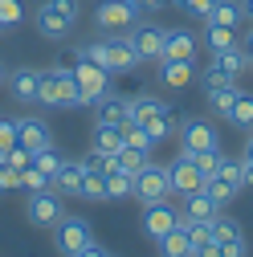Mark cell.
Instances as JSON below:
<instances>
[{
	"label": "cell",
	"mask_w": 253,
	"mask_h": 257,
	"mask_svg": "<svg viewBox=\"0 0 253 257\" xmlns=\"http://www.w3.org/2000/svg\"><path fill=\"white\" fill-rule=\"evenodd\" d=\"M168 180H172V192H176V196H192V192H204V176H200L192 164H188L184 155L168 168Z\"/></svg>",
	"instance_id": "9a60e30c"
},
{
	"label": "cell",
	"mask_w": 253,
	"mask_h": 257,
	"mask_svg": "<svg viewBox=\"0 0 253 257\" xmlns=\"http://www.w3.org/2000/svg\"><path fill=\"white\" fill-rule=\"evenodd\" d=\"M212 61H216V66L225 70V74L241 78V74H249V66H253V53L237 41V45H229V49H216V53H212Z\"/></svg>",
	"instance_id": "d6986e66"
},
{
	"label": "cell",
	"mask_w": 253,
	"mask_h": 257,
	"mask_svg": "<svg viewBox=\"0 0 253 257\" xmlns=\"http://www.w3.org/2000/svg\"><path fill=\"white\" fill-rule=\"evenodd\" d=\"M208 233H212V241H216V245H225V241H237V237H245V233H241V224H237L233 216H225V212H216V216L208 220Z\"/></svg>",
	"instance_id": "4316f807"
},
{
	"label": "cell",
	"mask_w": 253,
	"mask_h": 257,
	"mask_svg": "<svg viewBox=\"0 0 253 257\" xmlns=\"http://www.w3.org/2000/svg\"><path fill=\"white\" fill-rule=\"evenodd\" d=\"M131 118L151 135V143H164V139H172L180 131L176 106L164 102V98H155V94H139V98H131Z\"/></svg>",
	"instance_id": "6da1fadb"
},
{
	"label": "cell",
	"mask_w": 253,
	"mask_h": 257,
	"mask_svg": "<svg viewBox=\"0 0 253 257\" xmlns=\"http://www.w3.org/2000/svg\"><path fill=\"white\" fill-rule=\"evenodd\" d=\"M122 196H131V172L110 168L106 172V200H122Z\"/></svg>",
	"instance_id": "4dcf8cb0"
},
{
	"label": "cell",
	"mask_w": 253,
	"mask_h": 257,
	"mask_svg": "<svg viewBox=\"0 0 253 257\" xmlns=\"http://www.w3.org/2000/svg\"><path fill=\"white\" fill-rule=\"evenodd\" d=\"M82 180H86L82 159H61L57 172H53V192H61V196H82Z\"/></svg>",
	"instance_id": "4fadbf2b"
},
{
	"label": "cell",
	"mask_w": 253,
	"mask_h": 257,
	"mask_svg": "<svg viewBox=\"0 0 253 257\" xmlns=\"http://www.w3.org/2000/svg\"><path fill=\"white\" fill-rule=\"evenodd\" d=\"M57 164H61V151H57L53 143H45V147H37V151H33V168H41V172H49V176H53V172H57Z\"/></svg>",
	"instance_id": "d590c367"
},
{
	"label": "cell",
	"mask_w": 253,
	"mask_h": 257,
	"mask_svg": "<svg viewBox=\"0 0 253 257\" xmlns=\"http://www.w3.org/2000/svg\"><path fill=\"white\" fill-rule=\"evenodd\" d=\"M82 164H86V172H110V168H118V164H114V155L102 151V147H90V151L82 155Z\"/></svg>",
	"instance_id": "e575fe53"
},
{
	"label": "cell",
	"mask_w": 253,
	"mask_h": 257,
	"mask_svg": "<svg viewBox=\"0 0 253 257\" xmlns=\"http://www.w3.org/2000/svg\"><path fill=\"white\" fill-rule=\"evenodd\" d=\"M241 45H245V49H249V53H253V21H249V37H245V41H241Z\"/></svg>",
	"instance_id": "f907efd6"
},
{
	"label": "cell",
	"mask_w": 253,
	"mask_h": 257,
	"mask_svg": "<svg viewBox=\"0 0 253 257\" xmlns=\"http://www.w3.org/2000/svg\"><path fill=\"white\" fill-rule=\"evenodd\" d=\"M25 17V5L21 0H0V29H17Z\"/></svg>",
	"instance_id": "f35d334b"
},
{
	"label": "cell",
	"mask_w": 253,
	"mask_h": 257,
	"mask_svg": "<svg viewBox=\"0 0 253 257\" xmlns=\"http://www.w3.org/2000/svg\"><path fill=\"white\" fill-rule=\"evenodd\" d=\"M9 82V70H5V61H0V86H5Z\"/></svg>",
	"instance_id": "f5cc1de1"
},
{
	"label": "cell",
	"mask_w": 253,
	"mask_h": 257,
	"mask_svg": "<svg viewBox=\"0 0 253 257\" xmlns=\"http://www.w3.org/2000/svg\"><path fill=\"white\" fill-rule=\"evenodd\" d=\"M192 257H220V245H216V241H204V245H192Z\"/></svg>",
	"instance_id": "f6af8a7d"
},
{
	"label": "cell",
	"mask_w": 253,
	"mask_h": 257,
	"mask_svg": "<svg viewBox=\"0 0 253 257\" xmlns=\"http://www.w3.org/2000/svg\"><path fill=\"white\" fill-rule=\"evenodd\" d=\"M13 143H17V126H13V118H0V147L9 151Z\"/></svg>",
	"instance_id": "7bdbcfd3"
},
{
	"label": "cell",
	"mask_w": 253,
	"mask_h": 257,
	"mask_svg": "<svg viewBox=\"0 0 253 257\" xmlns=\"http://www.w3.org/2000/svg\"><path fill=\"white\" fill-rule=\"evenodd\" d=\"M204 192L216 200V208H229V204L241 196V188H237V184H229V180H220V176H208V180H204Z\"/></svg>",
	"instance_id": "484cf974"
},
{
	"label": "cell",
	"mask_w": 253,
	"mask_h": 257,
	"mask_svg": "<svg viewBox=\"0 0 253 257\" xmlns=\"http://www.w3.org/2000/svg\"><path fill=\"white\" fill-rule=\"evenodd\" d=\"M160 257H192V241H188V229L176 224L172 233L160 237Z\"/></svg>",
	"instance_id": "7402d4cb"
},
{
	"label": "cell",
	"mask_w": 253,
	"mask_h": 257,
	"mask_svg": "<svg viewBox=\"0 0 253 257\" xmlns=\"http://www.w3.org/2000/svg\"><path fill=\"white\" fill-rule=\"evenodd\" d=\"M131 196H139L143 204H151V200H168V196H172L168 168H160V164H147L143 172H135V176H131Z\"/></svg>",
	"instance_id": "52a82bcc"
},
{
	"label": "cell",
	"mask_w": 253,
	"mask_h": 257,
	"mask_svg": "<svg viewBox=\"0 0 253 257\" xmlns=\"http://www.w3.org/2000/svg\"><path fill=\"white\" fill-rule=\"evenodd\" d=\"M9 90H13V98H17L21 106L37 102V90H41V70H29V66L13 70V74H9Z\"/></svg>",
	"instance_id": "ac0fdd59"
},
{
	"label": "cell",
	"mask_w": 253,
	"mask_h": 257,
	"mask_svg": "<svg viewBox=\"0 0 253 257\" xmlns=\"http://www.w3.org/2000/svg\"><path fill=\"white\" fill-rule=\"evenodd\" d=\"M241 37H237V29H229V25H204V45L216 53V49H229V45H237Z\"/></svg>",
	"instance_id": "f1b7e54d"
},
{
	"label": "cell",
	"mask_w": 253,
	"mask_h": 257,
	"mask_svg": "<svg viewBox=\"0 0 253 257\" xmlns=\"http://www.w3.org/2000/svg\"><path fill=\"white\" fill-rule=\"evenodd\" d=\"M237 131H253V94H237V102H233V110L225 114Z\"/></svg>",
	"instance_id": "83f0119b"
},
{
	"label": "cell",
	"mask_w": 253,
	"mask_h": 257,
	"mask_svg": "<svg viewBox=\"0 0 253 257\" xmlns=\"http://www.w3.org/2000/svg\"><path fill=\"white\" fill-rule=\"evenodd\" d=\"M5 164H9V168H17V172H25L29 164H33V151L21 147V143H13V147L5 151Z\"/></svg>",
	"instance_id": "60d3db41"
},
{
	"label": "cell",
	"mask_w": 253,
	"mask_h": 257,
	"mask_svg": "<svg viewBox=\"0 0 253 257\" xmlns=\"http://www.w3.org/2000/svg\"><path fill=\"white\" fill-rule=\"evenodd\" d=\"M82 17V5L78 0H41L37 13H33V25L45 41H66L74 33V25Z\"/></svg>",
	"instance_id": "3957f363"
},
{
	"label": "cell",
	"mask_w": 253,
	"mask_h": 257,
	"mask_svg": "<svg viewBox=\"0 0 253 257\" xmlns=\"http://www.w3.org/2000/svg\"><path fill=\"white\" fill-rule=\"evenodd\" d=\"M82 200H106V172H86Z\"/></svg>",
	"instance_id": "836d02e7"
},
{
	"label": "cell",
	"mask_w": 253,
	"mask_h": 257,
	"mask_svg": "<svg viewBox=\"0 0 253 257\" xmlns=\"http://www.w3.org/2000/svg\"><path fill=\"white\" fill-rule=\"evenodd\" d=\"M74 257H110V253H106V249H102L98 241H90V245H86V249H78Z\"/></svg>",
	"instance_id": "7dc6e473"
},
{
	"label": "cell",
	"mask_w": 253,
	"mask_h": 257,
	"mask_svg": "<svg viewBox=\"0 0 253 257\" xmlns=\"http://www.w3.org/2000/svg\"><path fill=\"white\" fill-rule=\"evenodd\" d=\"M249 70H253V66H249Z\"/></svg>",
	"instance_id": "11a10c76"
},
{
	"label": "cell",
	"mask_w": 253,
	"mask_h": 257,
	"mask_svg": "<svg viewBox=\"0 0 253 257\" xmlns=\"http://www.w3.org/2000/svg\"><path fill=\"white\" fill-rule=\"evenodd\" d=\"M13 126H17V143H21V147H29V151H37V147L53 143V135H49V126H45V118H33V114H21V118H13Z\"/></svg>",
	"instance_id": "5bb4252c"
},
{
	"label": "cell",
	"mask_w": 253,
	"mask_h": 257,
	"mask_svg": "<svg viewBox=\"0 0 253 257\" xmlns=\"http://www.w3.org/2000/svg\"><path fill=\"white\" fill-rule=\"evenodd\" d=\"M5 192H21V172L0 164V196H5Z\"/></svg>",
	"instance_id": "b9f144b4"
},
{
	"label": "cell",
	"mask_w": 253,
	"mask_h": 257,
	"mask_svg": "<svg viewBox=\"0 0 253 257\" xmlns=\"http://www.w3.org/2000/svg\"><path fill=\"white\" fill-rule=\"evenodd\" d=\"M196 33H188V29H168L164 37V61H196Z\"/></svg>",
	"instance_id": "2e32d148"
},
{
	"label": "cell",
	"mask_w": 253,
	"mask_h": 257,
	"mask_svg": "<svg viewBox=\"0 0 253 257\" xmlns=\"http://www.w3.org/2000/svg\"><path fill=\"white\" fill-rule=\"evenodd\" d=\"M220 208H216V200L208 196V192H192V196H184V212H180V224H188V220H212Z\"/></svg>",
	"instance_id": "44dd1931"
},
{
	"label": "cell",
	"mask_w": 253,
	"mask_h": 257,
	"mask_svg": "<svg viewBox=\"0 0 253 257\" xmlns=\"http://www.w3.org/2000/svg\"><path fill=\"white\" fill-rule=\"evenodd\" d=\"M90 241H94V233H90V224H86L82 216H61V220L53 224V245H57L61 257H74V253L86 249Z\"/></svg>",
	"instance_id": "9c48e42d"
},
{
	"label": "cell",
	"mask_w": 253,
	"mask_h": 257,
	"mask_svg": "<svg viewBox=\"0 0 253 257\" xmlns=\"http://www.w3.org/2000/svg\"><path fill=\"white\" fill-rule=\"evenodd\" d=\"M131 5H135L139 13H160V9L168 5V0H131Z\"/></svg>",
	"instance_id": "bcb514c9"
},
{
	"label": "cell",
	"mask_w": 253,
	"mask_h": 257,
	"mask_svg": "<svg viewBox=\"0 0 253 257\" xmlns=\"http://www.w3.org/2000/svg\"><path fill=\"white\" fill-rule=\"evenodd\" d=\"M180 5H184L188 13H196V17H204V13H208V5H212V0H180Z\"/></svg>",
	"instance_id": "c3c4849f"
},
{
	"label": "cell",
	"mask_w": 253,
	"mask_h": 257,
	"mask_svg": "<svg viewBox=\"0 0 253 257\" xmlns=\"http://www.w3.org/2000/svg\"><path fill=\"white\" fill-rule=\"evenodd\" d=\"M245 188H253V164H245Z\"/></svg>",
	"instance_id": "816d5d0a"
},
{
	"label": "cell",
	"mask_w": 253,
	"mask_h": 257,
	"mask_svg": "<svg viewBox=\"0 0 253 257\" xmlns=\"http://www.w3.org/2000/svg\"><path fill=\"white\" fill-rule=\"evenodd\" d=\"M180 151H204V147H220L216 139V126L208 118H184L180 122Z\"/></svg>",
	"instance_id": "8fae6325"
},
{
	"label": "cell",
	"mask_w": 253,
	"mask_h": 257,
	"mask_svg": "<svg viewBox=\"0 0 253 257\" xmlns=\"http://www.w3.org/2000/svg\"><path fill=\"white\" fill-rule=\"evenodd\" d=\"M184 159H188V164H192L204 180L208 176H216V168H220V159H225V151H220V147H204V151H180Z\"/></svg>",
	"instance_id": "603a6c76"
},
{
	"label": "cell",
	"mask_w": 253,
	"mask_h": 257,
	"mask_svg": "<svg viewBox=\"0 0 253 257\" xmlns=\"http://www.w3.org/2000/svg\"><path fill=\"white\" fill-rule=\"evenodd\" d=\"M216 176H220V180H229V184H237V188L245 192V164H241V159H220Z\"/></svg>",
	"instance_id": "8d00e7d4"
},
{
	"label": "cell",
	"mask_w": 253,
	"mask_h": 257,
	"mask_svg": "<svg viewBox=\"0 0 253 257\" xmlns=\"http://www.w3.org/2000/svg\"><path fill=\"white\" fill-rule=\"evenodd\" d=\"M86 53L98 61L102 70H110V74H131L135 66H143L139 53H135V45H131V33H106L98 41H90Z\"/></svg>",
	"instance_id": "277c9868"
},
{
	"label": "cell",
	"mask_w": 253,
	"mask_h": 257,
	"mask_svg": "<svg viewBox=\"0 0 253 257\" xmlns=\"http://www.w3.org/2000/svg\"><path fill=\"white\" fill-rule=\"evenodd\" d=\"M61 66H70V74L78 82V94H82V106H94L110 90V70H102L86 49H70L66 57H61Z\"/></svg>",
	"instance_id": "7a4b0ae2"
},
{
	"label": "cell",
	"mask_w": 253,
	"mask_h": 257,
	"mask_svg": "<svg viewBox=\"0 0 253 257\" xmlns=\"http://www.w3.org/2000/svg\"><path fill=\"white\" fill-rule=\"evenodd\" d=\"M139 21V9L131 0H102L98 13H94V25L102 29V33H131Z\"/></svg>",
	"instance_id": "ba28073f"
},
{
	"label": "cell",
	"mask_w": 253,
	"mask_h": 257,
	"mask_svg": "<svg viewBox=\"0 0 253 257\" xmlns=\"http://www.w3.org/2000/svg\"><path fill=\"white\" fill-rule=\"evenodd\" d=\"M164 37H168V29H155V25L131 29V45H135L139 61H164Z\"/></svg>",
	"instance_id": "7c38bea8"
},
{
	"label": "cell",
	"mask_w": 253,
	"mask_h": 257,
	"mask_svg": "<svg viewBox=\"0 0 253 257\" xmlns=\"http://www.w3.org/2000/svg\"><path fill=\"white\" fill-rule=\"evenodd\" d=\"M114 164L122 168V172H143L147 164H151V155H147V147H131V143H122L118 151H114Z\"/></svg>",
	"instance_id": "d4e9b609"
},
{
	"label": "cell",
	"mask_w": 253,
	"mask_h": 257,
	"mask_svg": "<svg viewBox=\"0 0 253 257\" xmlns=\"http://www.w3.org/2000/svg\"><path fill=\"white\" fill-rule=\"evenodd\" d=\"M45 188H53V176H49V172H41V168H33V164L21 172V192H45Z\"/></svg>",
	"instance_id": "d6a6232c"
},
{
	"label": "cell",
	"mask_w": 253,
	"mask_h": 257,
	"mask_svg": "<svg viewBox=\"0 0 253 257\" xmlns=\"http://www.w3.org/2000/svg\"><path fill=\"white\" fill-rule=\"evenodd\" d=\"M37 102H41V106H82V94H78V82H74L70 66L41 70V90H37Z\"/></svg>",
	"instance_id": "5b68a950"
},
{
	"label": "cell",
	"mask_w": 253,
	"mask_h": 257,
	"mask_svg": "<svg viewBox=\"0 0 253 257\" xmlns=\"http://www.w3.org/2000/svg\"><path fill=\"white\" fill-rule=\"evenodd\" d=\"M94 147H102V151H118L122 147V126H114V122H94Z\"/></svg>",
	"instance_id": "f546056e"
},
{
	"label": "cell",
	"mask_w": 253,
	"mask_h": 257,
	"mask_svg": "<svg viewBox=\"0 0 253 257\" xmlns=\"http://www.w3.org/2000/svg\"><path fill=\"white\" fill-rule=\"evenodd\" d=\"M25 216H29V224H37V229H53V224L66 216V196H61V192H53V188H45V192H29Z\"/></svg>",
	"instance_id": "8992f818"
},
{
	"label": "cell",
	"mask_w": 253,
	"mask_h": 257,
	"mask_svg": "<svg viewBox=\"0 0 253 257\" xmlns=\"http://www.w3.org/2000/svg\"><path fill=\"white\" fill-rule=\"evenodd\" d=\"M237 82H229V86H220V90H208V106L216 110V114H229L233 110V102H237Z\"/></svg>",
	"instance_id": "1f68e13d"
},
{
	"label": "cell",
	"mask_w": 253,
	"mask_h": 257,
	"mask_svg": "<svg viewBox=\"0 0 253 257\" xmlns=\"http://www.w3.org/2000/svg\"><path fill=\"white\" fill-rule=\"evenodd\" d=\"M245 253H249L245 237H237V241H225V245H220V257H245Z\"/></svg>",
	"instance_id": "ee69618b"
},
{
	"label": "cell",
	"mask_w": 253,
	"mask_h": 257,
	"mask_svg": "<svg viewBox=\"0 0 253 257\" xmlns=\"http://www.w3.org/2000/svg\"><path fill=\"white\" fill-rule=\"evenodd\" d=\"M249 139H253V131H249Z\"/></svg>",
	"instance_id": "db71d44e"
},
{
	"label": "cell",
	"mask_w": 253,
	"mask_h": 257,
	"mask_svg": "<svg viewBox=\"0 0 253 257\" xmlns=\"http://www.w3.org/2000/svg\"><path fill=\"white\" fill-rule=\"evenodd\" d=\"M241 21H245L241 0H212L208 13H204V25H229V29H237Z\"/></svg>",
	"instance_id": "ffe728a7"
},
{
	"label": "cell",
	"mask_w": 253,
	"mask_h": 257,
	"mask_svg": "<svg viewBox=\"0 0 253 257\" xmlns=\"http://www.w3.org/2000/svg\"><path fill=\"white\" fill-rule=\"evenodd\" d=\"M160 66H164V86H172V90H184L196 82L192 61H160Z\"/></svg>",
	"instance_id": "cb8c5ba5"
},
{
	"label": "cell",
	"mask_w": 253,
	"mask_h": 257,
	"mask_svg": "<svg viewBox=\"0 0 253 257\" xmlns=\"http://www.w3.org/2000/svg\"><path fill=\"white\" fill-rule=\"evenodd\" d=\"M229 82H237V78H233V74H225V70L216 66V61H208V70L200 74V86H204V90H220V86H229Z\"/></svg>",
	"instance_id": "74e56055"
},
{
	"label": "cell",
	"mask_w": 253,
	"mask_h": 257,
	"mask_svg": "<svg viewBox=\"0 0 253 257\" xmlns=\"http://www.w3.org/2000/svg\"><path fill=\"white\" fill-rule=\"evenodd\" d=\"M139 224H143V233H147L151 241H160L164 233H172L176 224H180V212H176L168 200H151V204H143V216H139Z\"/></svg>",
	"instance_id": "30bf717a"
},
{
	"label": "cell",
	"mask_w": 253,
	"mask_h": 257,
	"mask_svg": "<svg viewBox=\"0 0 253 257\" xmlns=\"http://www.w3.org/2000/svg\"><path fill=\"white\" fill-rule=\"evenodd\" d=\"M241 9H245V21H253V0H241Z\"/></svg>",
	"instance_id": "681fc988"
},
{
	"label": "cell",
	"mask_w": 253,
	"mask_h": 257,
	"mask_svg": "<svg viewBox=\"0 0 253 257\" xmlns=\"http://www.w3.org/2000/svg\"><path fill=\"white\" fill-rule=\"evenodd\" d=\"M94 106H98V110H94V122H114V126L131 122V98H122V94H110L106 90Z\"/></svg>",
	"instance_id": "e0dca14e"
},
{
	"label": "cell",
	"mask_w": 253,
	"mask_h": 257,
	"mask_svg": "<svg viewBox=\"0 0 253 257\" xmlns=\"http://www.w3.org/2000/svg\"><path fill=\"white\" fill-rule=\"evenodd\" d=\"M122 143H131V147H147V151L155 147V143H151V135L143 131L135 118H131V122H122Z\"/></svg>",
	"instance_id": "ab89813d"
}]
</instances>
